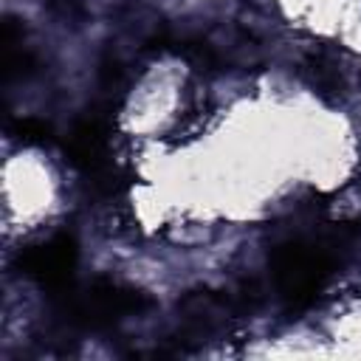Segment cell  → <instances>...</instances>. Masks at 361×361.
Wrapping results in <instances>:
<instances>
[{
    "label": "cell",
    "instance_id": "1",
    "mask_svg": "<svg viewBox=\"0 0 361 361\" xmlns=\"http://www.w3.org/2000/svg\"><path fill=\"white\" fill-rule=\"evenodd\" d=\"M271 274L279 296L290 310L307 307L324 288L333 274V254L324 243H313L305 237H288L268 251Z\"/></svg>",
    "mask_w": 361,
    "mask_h": 361
},
{
    "label": "cell",
    "instance_id": "2",
    "mask_svg": "<svg viewBox=\"0 0 361 361\" xmlns=\"http://www.w3.org/2000/svg\"><path fill=\"white\" fill-rule=\"evenodd\" d=\"M149 305H152L149 296L141 293L138 288L124 285V282L110 279V276H99L87 288V293L65 299L62 313L76 327H93V330H99V327L116 324L118 319L144 313Z\"/></svg>",
    "mask_w": 361,
    "mask_h": 361
},
{
    "label": "cell",
    "instance_id": "3",
    "mask_svg": "<svg viewBox=\"0 0 361 361\" xmlns=\"http://www.w3.org/2000/svg\"><path fill=\"white\" fill-rule=\"evenodd\" d=\"M76 240L71 234H56L42 245H31L17 257V265L25 276L37 279L42 288L54 293H68L71 276L76 268Z\"/></svg>",
    "mask_w": 361,
    "mask_h": 361
},
{
    "label": "cell",
    "instance_id": "4",
    "mask_svg": "<svg viewBox=\"0 0 361 361\" xmlns=\"http://www.w3.org/2000/svg\"><path fill=\"white\" fill-rule=\"evenodd\" d=\"M104 144H107L104 124L99 118H85V121H79L73 127V133H71V138L65 144V152H68L73 166L99 172L102 158H104Z\"/></svg>",
    "mask_w": 361,
    "mask_h": 361
},
{
    "label": "cell",
    "instance_id": "5",
    "mask_svg": "<svg viewBox=\"0 0 361 361\" xmlns=\"http://www.w3.org/2000/svg\"><path fill=\"white\" fill-rule=\"evenodd\" d=\"M302 76L305 82L313 87V93H319L322 99L333 102V99H341L344 90H347V76L344 71L338 68V62L324 54V51H313L305 56L302 62Z\"/></svg>",
    "mask_w": 361,
    "mask_h": 361
},
{
    "label": "cell",
    "instance_id": "6",
    "mask_svg": "<svg viewBox=\"0 0 361 361\" xmlns=\"http://www.w3.org/2000/svg\"><path fill=\"white\" fill-rule=\"evenodd\" d=\"M8 133H11L14 138H20L23 144H42V141L51 138V127H48L42 118H31V116L14 118V121L8 124Z\"/></svg>",
    "mask_w": 361,
    "mask_h": 361
},
{
    "label": "cell",
    "instance_id": "7",
    "mask_svg": "<svg viewBox=\"0 0 361 361\" xmlns=\"http://www.w3.org/2000/svg\"><path fill=\"white\" fill-rule=\"evenodd\" d=\"M51 11L73 20V17H82V0H45Z\"/></svg>",
    "mask_w": 361,
    "mask_h": 361
}]
</instances>
